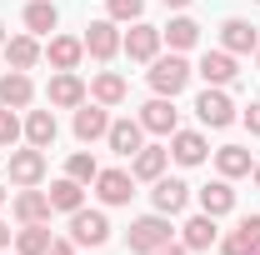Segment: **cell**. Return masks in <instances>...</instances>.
Masks as SVG:
<instances>
[{"label": "cell", "instance_id": "1", "mask_svg": "<svg viewBox=\"0 0 260 255\" xmlns=\"http://www.w3.org/2000/svg\"><path fill=\"white\" fill-rule=\"evenodd\" d=\"M190 60H185V55H180V50H170V55H155V60H150V90H155V95H180V90H185V85H190Z\"/></svg>", "mask_w": 260, "mask_h": 255}, {"label": "cell", "instance_id": "2", "mask_svg": "<svg viewBox=\"0 0 260 255\" xmlns=\"http://www.w3.org/2000/svg\"><path fill=\"white\" fill-rule=\"evenodd\" d=\"M125 245H130L135 255H155L160 245H170V220H165L160 210H155V215H140V220L130 225Z\"/></svg>", "mask_w": 260, "mask_h": 255}, {"label": "cell", "instance_id": "3", "mask_svg": "<svg viewBox=\"0 0 260 255\" xmlns=\"http://www.w3.org/2000/svg\"><path fill=\"white\" fill-rule=\"evenodd\" d=\"M195 115H200V125L225 130L230 120H235V105H230V95L220 85H210V90H200V100H195Z\"/></svg>", "mask_w": 260, "mask_h": 255}, {"label": "cell", "instance_id": "4", "mask_svg": "<svg viewBox=\"0 0 260 255\" xmlns=\"http://www.w3.org/2000/svg\"><path fill=\"white\" fill-rule=\"evenodd\" d=\"M70 235H75V245H105L110 240V220H105V210H75L70 215Z\"/></svg>", "mask_w": 260, "mask_h": 255}, {"label": "cell", "instance_id": "5", "mask_svg": "<svg viewBox=\"0 0 260 255\" xmlns=\"http://www.w3.org/2000/svg\"><path fill=\"white\" fill-rule=\"evenodd\" d=\"M160 40H165V35L155 30V25L135 20V25H130V35H120V50H125L130 60H155V55H160Z\"/></svg>", "mask_w": 260, "mask_h": 255}, {"label": "cell", "instance_id": "6", "mask_svg": "<svg viewBox=\"0 0 260 255\" xmlns=\"http://www.w3.org/2000/svg\"><path fill=\"white\" fill-rule=\"evenodd\" d=\"M45 95H50V105H60V110H80L90 90H85V80H80L75 70H55V80H50Z\"/></svg>", "mask_w": 260, "mask_h": 255}, {"label": "cell", "instance_id": "7", "mask_svg": "<svg viewBox=\"0 0 260 255\" xmlns=\"http://www.w3.org/2000/svg\"><path fill=\"white\" fill-rule=\"evenodd\" d=\"M45 180V150H10V185H40Z\"/></svg>", "mask_w": 260, "mask_h": 255}, {"label": "cell", "instance_id": "8", "mask_svg": "<svg viewBox=\"0 0 260 255\" xmlns=\"http://www.w3.org/2000/svg\"><path fill=\"white\" fill-rule=\"evenodd\" d=\"M95 195H100V205H130L135 175H130V170H100L95 175Z\"/></svg>", "mask_w": 260, "mask_h": 255}, {"label": "cell", "instance_id": "9", "mask_svg": "<svg viewBox=\"0 0 260 255\" xmlns=\"http://www.w3.org/2000/svg\"><path fill=\"white\" fill-rule=\"evenodd\" d=\"M80 40H85V55H95V60H110V55L120 50V30H115V20H90Z\"/></svg>", "mask_w": 260, "mask_h": 255}, {"label": "cell", "instance_id": "10", "mask_svg": "<svg viewBox=\"0 0 260 255\" xmlns=\"http://www.w3.org/2000/svg\"><path fill=\"white\" fill-rule=\"evenodd\" d=\"M140 125L155 130V135H175L180 130V110L170 105V95H155L150 105H140Z\"/></svg>", "mask_w": 260, "mask_h": 255}, {"label": "cell", "instance_id": "11", "mask_svg": "<svg viewBox=\"0 0 260 255\" xmlns=\"http://www.w3.org/2000/svg\"><path fill=\"white\" fill-rule=\"evenodd\" d=\"M110 105H100V100H90V105H80L75 110V140L80 145H90V140H100L105 130H110V115H105Z\"/></svg>", "mask_w": 260, "mask_h": 255}, {"label": "cell", "instance_id": "12", "mask_svg": "<svg viewBox=\"0 0 260 255\" xmlns=\"http://www.w3.org/2000/svg\"><path fill=\"white\" fill-rule=\"evenodd\" d=\"M150 200H155V210H160V215H180V210H185V205H190V185H185V180H155V190H150Z\"/></svg>", "mask_w": 260, "mask_h": 255}, {"label": "cell", "instance_id": "13", "mask_svg": "<svg viewBox=\"0 0 260 255\" xmlns=\"http://www.w3.org/2000/svg\"><path fill=\"white\" fill-rule=\"evenodd\" d=\"M195 75H200L205 85H230V80H235V55H230V50H205Z\"/></svg>", "mask_w": 260, "mask_h": 255}, {"label": "cell", "instance_id": "14", "mask_svg": "<svg viewBox=\"0 0 260 255\" xmlns=\"http://www.w3.org/2000/svg\"><path fill=\"white\" fill-rule=\"evenodd\" d=\"M165 160H170V150H160V145H140V150L130 155V175H135V180H160Z\"/></svg>", "mask_w": 260, "mask_h": 255}, {"label": "cell", "instance_id": "15", "mask_svg": "<svg viewBox=\"0 0 260 255\" xmlns=\"http://www.w3.org/2000/svg\"><path fill=\"white\" fill-rule=\"evenodd\" d=\"M140 135H145V125H140V120H110V130H105L110 150H115V155H125V160L140 150Z\"/></svg>", "mask_w": 260, "mask_h": 255}, {"label": "cell", "instance_id": "16", "mask_svg": "<svg viewBox=\"0 0 260 255\" xmlns=\"http://www.w3.org/2000/svg\"><path fill=\"white\" fill-rule=\"evenodd\" d=\"M45 215H50V195H45V190L25 185V190L15 195V220H20V225H40Z\"/></svg>", "mask_w": 260, "mask_h": 255}, {"label": "cell", "instance_id": "17", "mask_svg": "<svg viewBox=\"0 0 260 255\" xmlns=\"http://www.w3.org/2000/svg\"><path fill=\"white\" fill-rule=\"evenodd\" d=\"M35 100V85H30V75L25 70H10L5 80H0V105H10V110H25Z\"/></svg>", "mask_w": 260, "mask_h": 255}, {"label": "cell", "instance_id": "18", "mask_svg": "<svg viewBox=\"0 0 260 255\" xmlns=\"http://www.w3.org/2000/svg\"><path fill=\"white\" fill-rule=\"evenodd\" d=\"M85 55V40H75V35H50V50H45V60L55 65V70H75Z\"/></svg>", "mask_w": 260, "mask_h": 255}, {"label": "cell", "instance_id": "19", "mask_svg": "<svg viewBox=\"0 0 260 255\" xmlns=\"http://www.w3.org/2000/svg\"><path fill=\"white\" fill-rule=\"evenodd\" d=\"M55 135H60V125H55L50 110H30V115H25V140H30L35 150H50Z\"/></svg>", "mask_w": 260, "mask_h": 255}, {"label": "cell", "instance_id": "20", "mask_svg": "<svg viewBox=\"0 0 260 255\" xmlns=\"http://www.w3.org/2000/svg\"><path fill=\"white\" fill-rule=\"evenodd\" d=\"M220 40H225V50L230 55H245V50H260V35L250 20H225L220 25Z\"/></svg>", "mask_w": 260, "mask_h": 255}, {"label": "cell", "instance_id": "21", "mask_svg": "<svg viewBox=\"0 0 260 255\" xmlns=\"http://www.w3.org/2000/svg\"><path fill=\"white\" fill-rule=\"evenodd\" d=\"M170 155L180 160V165H200L205 160V135L200 130H175L170 135Z\"/></svg>", "mask_w": 260, "mask_h": 255}, {"label": "cell", "instance_id": "22", "mask_svg": "<svg viewBox=\"0 0 260 255\" xmlns=\"http://www.w3.org/2000/svg\"><path fill=\"white\" fill-rule=\"evenodd\" d=\"M45 195H50V210H65V215H75V210L85 205V185H80V180H70V175L55 180Z\"/></svg>", "mask_w": 260, "mask_h": 255}, {"label": "cell", "instance_id": "23", "mask_svg": "<svg viewBox=\"0 0 260 255\" xmlns=\"http://www.w3.org/2000/svg\"><path fill=\"white\" fill-rule=\"evenodd\" d=\"M200 210H205V215H230V210H235V190H230L225 175L210 180V185L200 190Z\"/></svg>", "mask_w": 260, "mask_h": 255}, {"label": "cell", "instance_id": "24", "mask_svg": "<svg viewBox=\"0 0 260 255\" xmlns=\"http://www.w3.org/2000/svg\"><path fill=\"white\" fill-rule=\"evenodd\" d=\"M5 60H10V70H35V60H40L35 35H10L5 40Z\"/></svg>", "mask_w": 260, "mask_h": 255}, {"label": "cell", "instance_id": "25", "mask_svg": "<svg viewBox=\"0 0 260 255\" xmlns=\"http://www.w3.org/2000/svg\"><path fill=\"white\" fill-rule=\"evenodd\" d=\"M215 235H220V230H215V215H205V210H200V215L185 220V250H210V245H215Z\"/></svg>", "mask_w": 260, "mask_h": 255}, {"label": "cell", "instance_id": "26", "mask_svg": "<svg viewBox=\"0 0 260 255\" xmlns=\"http://www.w3.org/2000/svg\"><path fill=\"white\" fill-rule=\"evenodd\" d=\"M215 170H220L225 180H235V175H250L255 165H250V150H245V145H220V150H215Z\"/></svg>", "mask_w": 260, "mask_h": 255}, {"label": "cell", "instance_id": "27", "mask_svg": "<svg viewBox=\"0 0 260 255\" xmlns=\"http://www.w3.org/2000/svg\"><path fill=\"white\" fill-rule=\"evenodd\" d=\"M25 25H30V35H50L55 25H60L55 0H30V5H25Z\"/></svg>", "mask_w": 260, "mask_h": 255}, {"label": "cell", "instance_id": "28", "mask_svg": "<svg viewBox=\"0 0 260 255\" xmlns=\"http://www.w3.org/2000/svg\"><path fill=\"white\" fill-rule=\"evenodd\" d=\"M90 100H100V105H120V100H125V75L100 70L95 80H90Z\"/></svg>", "mask_w": 260, "mask_h": 255}, {"label": "cell", "instance_id": "29", "mask_svg": "<svg viewBox=\"0 0 260 255\" xmlns=\"http://www.w3.org/2000/svg\"><path fill=\"white\" fill-rule=\"evenodd\" d=\"M45 250H50V230H45V220H40V225H20L15 255H45Z\"/></svg>", "mask_w": 260, "mask_h": 255}, {"label": "cell", "instance_id": "30", "mask_svg": "<svg viewBox=\"0 0 260 255\" xmlns=\"http://www.w3.org/2000/svg\"><path fill=\"white\" fill-rule=\"evenodd\" d=\"M165 40H170V50H190L195 40H200V25H195L190 15H175V20H170V25H165Z\"/></svg>", "mask_w": 260, "mask_h": 255}, {"label": "cell", "instance_id": "31", "mask_svg": "<svg viewBox=\"0 0 260 255\" xmlns=\"http://www.w3.org/2000/svg\"><path fill=\"white\" fill-rule=\"evenodd\" d=\"M65 175L85 185V180H95V175H100V165H95V155H85V150H80V155H70V160H65Z\"/></svg>", "mask_w": 260, "mask_h": 255}, {"label": "cell", "instance_id": "32", "mask_svg": "<svg viewBox=\"0 0 260 255\" xmlns=\"http://www.w3.org/2000/svg\"><path fill=\"white\" fill-rule=\"evenodd\" d=\"M105 10H110V20H140L145 0H105Z\"/></svg>", "mask_w": 260, "mask_h": 255}, {"label": "cell", "instance_id": "33", "mask_svg": "<svg viewBox=\"0 0 260 255\" xmlns=\"http://www.w3.org/2000/svg\"><path fill=\"white\" fill-rule=\"evenodd\" d=\"M15 140H20V115L5 105L0 110V145H15Z\"/></svg>", "mask_w": 260, "mask_h": 255}, {"label": "cell", "instance_id": "34", "mask_svg": "<svg viewBox=\"0 0 260 255\" xmlns=\"http://www.w3.org/2000/svg\"><path fill=\"white\" fill-rule=\"evenodd\" d=\"M220 250H225V255H255V245H250V235H245V230H230Z\"/></svg>", "mask_w": 260, "mask_h": 255}, {"label": "cell", "instance_id": "35", "mask_svg": "<svg viewBox=\"0 0 260 255\" xmlns=\"http://www.w3.org/2000/svg\"><path fill=\"white\" fill-rule=\"evenodd\" d=\"M240 120H245V130H250V135H260V100H250V110H245Z\"/></svg>", "mask_w": 260, "mask_h": 255}, {"label": "cell", "instance_id": "36", "mask_svg": "<svg viewBox=\"0 0 260 255\" xmlns=\"http://www.w3.org/2000/svg\"><path fill=\"white\" fill-rule=\"evenodd\" d=\"M240 230L250 235V245H255V250H260V215H245V220H240Z\"/></svg>", "mask_w": 260, "mask_h": 255}, {"label": "cell", "instance_id": "37", "mask_svg": "<svg viewBox=\"0 0 260 255\" xmlns=\"http://www.w3.org/2000/svg\"><path fill=\"white\" fill-rule=\"evenodd\" d=\"M45 255H75V245H70V240H50V250Z\"/></svg>", "mask_w": 260, "mask_h": 255}, {"label": "cell", "instance_id": "38", "mask_svg": "<svg viewBox=\"0 0 260 255\" xmlns=\"http://www.w3.org/2000/svg\"><path fill=\"white\" fill-rule=\"evenodd\" d=\"M155 255H190V250H185V245H160Z\"/></svg>", "mask_w": 260, "mask_h": 255}, {"label": "cell", "instance_id": "39", "mask_svg": "<svg viewBox=\"0 0 260 255\" xmlns=\"http://www.w3.org/2000/svg\"><path fill=\"white\" fill-rule=\"evenodd\" d=\"M0 250H10V225L0 220Z\"/></svg>", "mask_w": 260, "mask_h": 255}, {"label": "cell", "instance_id": "40", "mask_svg": "<svg viewBox=\"0 0 260 255\" xmlns=\"http://www.w3.org/2000/svg\"><path fill=\"white\" fill-rule=\"evenodd\" d=\"M165 5H170V10H185V5H190V0H165Z\"/></svg>", "mask_w": 260, "mask_h": 255}, {"label": "cell", "instance_id": "41", "mask_svg": "<svg viewBox=\"0 0 260 255\" xmlns=\"http://www.w3.org/2000/svg\"><path fill=\"white\" fill-rule=\"evenodd\" d=\"M250 175H255V185H260V165H255V170H250Z\"/></svg>", "mask_w": 260, "mask_h": 255}, {"label": "cell", "instance_id": "42", "mask_svg": "<svg viewBox=\"0 0 260 255\" xmlns=\"http://www.w3.org/2000/svg\"><path fill=\"white\" fill-rule=\"evenodd\" d=\"M0 45H5V25H0Z\"/></svg>", "mask_w": 260, "mask_h": 255}, {"label": "cell", "instance_id": "43", "mask_svg": "<svg viewBox=\"0 0 260 255\" xmlns=\"http://www.w3.org/2000/svg\"><path fill=\"white\" fill-rule=\"evenodd\" d=\"M0 205H5V185H0Z\"/></svg>", "mask_w": 260, "mask_h": 255}, {"label": "cell", "instance_id": "44", "mask_svg": "<svg viewBox=\"0 0 260 255\" xmlns=\"http://www.w3.org/2000/svg\"><path fill=\"white\" fill-rule=\"evenodd\" d=\"M255 70H260V50H255Z\"/></svg>", "mask_w": 260, "mask_h": 255}, {"label": "cell", "instance_id": "45", "mask_svg": "<svg viewBox=\"0 0 260 255\" xmlns=\"http://www.w3.org/2000/svg\"><path fill=\"white\" fill-rule=\"evenodd\" d=\"M0 255H10V250H0Z\"/></svg>", "mask_w": 260, "mask_h": 255}, {"label": "cell", "instance_id": "46", "mask_svg": "<svg viewBox=\"0 0 260 255\" xmlns=\"http://www.w3.org/2000/svg\"><path fill=\"white\" fill-rule=\"evenodd\" d=\"M255 255H260V250H255Z\"/></svg>", "mask_w": 260, "mask_h": 255}]
</instances>
